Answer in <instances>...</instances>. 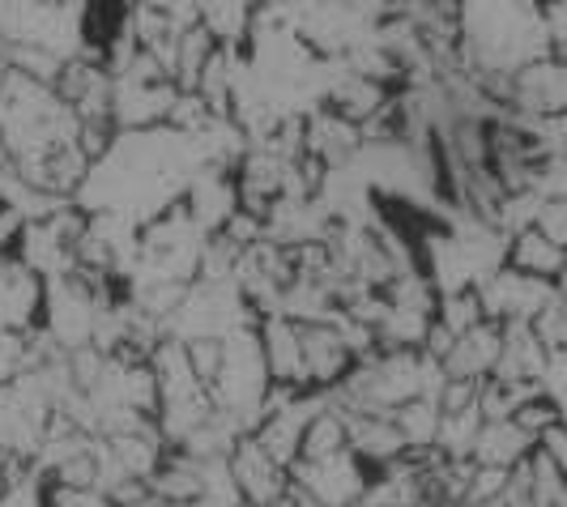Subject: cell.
<instances>
[{
  "label": "cell",
  "mask_w": 567,
  "mask_h": 507,
  "mask_svg": "<svg viewBox=\"0 0 567 507\" xmlns=\"http://www.w3.org/2000/svg\"><path fill=\"white\" fill-rule=\"evenodd\" d=\"M555 56L542 27V4H461L465 77H516L525 64Z\"/></svg>",
  "instance_id": "6da1fadb"
},
{
  "label": "cell",
  "mask_w": 567,
  "mask_h": 507,
  "mask_svg": "<svg viewBox=\"0 0 567 507\" xmlns=\"http://www.w3.org/2000/svg\"><path fill=\"white\" fill-rule=\"evenodd\" d=\"M82 142V120L56 94V85H43L4 69L0 82V149L27 179L48 154Z\"/></svg>",
  "instance_id": "7a4b0ae2"
},
{
  "label": "cell",
  "mask_w": 567,
  "mask_h": 507,
  "mask_svg": "<svg viewBox=\"0 0 567 507\" xmlns=\"http://www.w3.org/2000/svg\"><path fill=\"white\" fill-rule=\"evenodd\" d=\"M269 366H265V354H260V338L256 329H239L223 341V371L218 380L209 384L214 393V405L244 426V435H256V426L265 418V401H269Z\"/></svg>",
  "instance_id": "3957f363"
},
{
  "label": "cell",
  "mask_w": 567,
  "mask_h": 507,
  "mask_svg": "<svg viewBox=\"0 0 567 507\" xmlns=\"http://www.w3.org/2000/svg\"><path fill=\"white\" fill-rule=\"evenodd\" d=\"M85 4H0L4 52L27 48L56 60L85 56Z\"/></svg>",
  "instance_id": "277c9868"
},
{
  "label": "cell",
  "mask_w": 567,
  "mask_h": 507,
  "mask_svg": "<svg viewBox=\"0 0 567 507\" xmlns=\"http://www.w3.org/2000/svg\"><path fill=\"white\" fill-rule=\"evenodd\" d=\"M290 486L320 507H363L371 486V469L354 452H341L333 461H316V465L299 461L290 469Z\"/></svg>",
  "instance_id": "5b68a950"
},
{
  "label": "cell",
  "mask_w": 567,
  "mask_h": 507,
  "mask_svg": "<svg viewBox=\"0 0 567 507\" xmlns=\"http://www.w3.org/2000/svg\"><path fill=\"white\" fill-rule=\"evenodd\" d=\"M478 299H483V311L491 324H534L559 294H555L550 282H534V278H525V273L504 265L499 273H491L478 286Z\"/></svg>",
  "instance_id": "8992f818"
},
{
  "label": "cell",
  "mask_w": 567,
  "mask_h": 507,
  "mask_svg": "<svg viewBox=\"0 0 567 507\" xmlns=\"http://www.w3.org/2000/svg\"><path fill=\"white\" fill-rule=\"evenodd\" d=\"M227 469L235 486H239V495L248 499V507H286L290 490H295L290 486V469H282L252 435H244L235 444V452L227 456Z\"/></svg>",
  "instance_id": "52a82bcc"
},
{
  "label": "cell",
  "mask_w": 567,
  "mask_h": 507,
  "mask_svg": "<svg viewBox=\"0 0 567 507\" xmlns=\"http://www.w3.org/2000/svg\"><path fill=\"white\" fill-rule=\"evenodd\" d=\"M43 303H48V282L18 256H4L0 260V333H22V338L39 333Z\"/></svg>",
  "instance_id": "ba28073f"
},
{
  "label": "cell",
  "mask_w": 567,
  "mask_h": 507,
  "mask_svg": "<svg viewBox=\"0 0 567 507\" xmlns=\"http://www.w3.org/2000/svg\"><path fill=\"white\" fill-rule=\"evenodd\" d=\"M303 338V363H308V389L312 393H338L346 384V375L359 366L354 350L346 333L338 329V320H316V324H299Z\"/></svg>",
  "instance_id": "9c48e42d"
},
{
  "label": "cell",
  "mask_w": 567,
  "mask_h": 507,
  "mask_svg": "<svg viewBox=\"0 0 567 507\" xmlns=\"http://www.w3.org/2000/svg\"><path fill=\"white\" fill-rule=\"evenodd\" d=\"M363 145H368L363 142V128L350 124V120H341L338 112L316 107V112L303 115V149H308V158H316L329 175L341 167H350V163L363 154Z\"/></svg>",
  "instance_id": "30bf717a"
},
{
  "label": "cell",
  "mask_w": 567,
  "mask_h": 507,
  "mask_svg": "<svg viewBox=\"0 0 567 507\" xmlns=\"http://www.w3.org/2000/svg\"><path fill=\"white\" fill-rule=\"evenodd\" d=\"M184 209L193 214V223L205 230V235H223V226L235 218L239 209V184H235V167H200L184 193Z\"/></svg>",
  "instance_id": "8fae6325"
},
{
  "label": "cell",
  "mask_w": 567,
  "mask_h": 507,
  "mask_svg": "<svg viewBox=\"0 0 567 507\" xmlns=\"http://www.w3.org/2000/svg\"><path fill=\"white\" fill-rule=\"evenodd\" d=\"M256 338H260V354H265V366H269V380L278 389L312 393L308 389V363H303V338H299L295 320L269 315V320L256 324Z\"/></svg>",
  "instance_id": "7c38bea8"
},
{
  "label": "cell",
  "mask_w": 567,
  "mask_h": 507,
  "mask_svg": "<svg viewBox=\"0 0 567 507\" xmlns=\"http://www.w3.org/2000/svg\"><path fill=\"white\" fill-rule=\"evenodd\" d=\"M499 350H504V329L499 324H478L474 333H465V338H456V345L449 350V359H444V375L449 380H465V384H486L491 375H495V366H499Z\"/></svg>",
  "instance_id": "4fadbf2b"
},
{
  "label": "cell",
  "mask_w": 567,
  "mask_h": 507,
  "mask_svg": "<svg viewBox=\"0 0 567 507\" xmlns=\"http://www.w3.org/2000/svg\"><path fill=\"white\" fill-rule=\"evenodd\" d=\"M350 452L368 465L371 474H380V469L410 456L398 423L389 414H350Z\"/></svg>",
  "instance_id": "5bb4252c"
},
{
  "label": "cell",
  "mask_w": 567,
  "mask_h": 507,
  "mask_svg": "<svg viewBox=\"0 0 567 507\" xmlns=\"http://www.w3.org/2000/svg\"><path fill=\"white\" fill-rule=\"evenodd\" d=\"M564 265H567V252L550 235H542L538 226H525V230H516L508 239V269L534 278V282L555 286L559 273H564Z\"/></svg>",
  "instance_id": "9a60e30c"
},
{
  "label": "cell",
  "mask_w": 567,
  "mask_h": 507,
  "mask_svg": "<svg viewBox=\"0 0 567 507\" xmlns=\"http://www.w3.org/2000/svg\"><path fill=\"white\" fill-rule=\"evenodd\" d=\"M534 448H538V444L512 423V418L508 423H483L470 461L483 465V469H504V474H512L516 465H525V461L534 456Z\"/></svg>",
  "instance_id": "2e32d148"
},
{
  "label": "cell",
  "mask_w": 567,
  "mask_h": 507,
  "mask_svg": "<svg viewBox=\"0 0 567 507\" xmlns=\"http://www.w3.org/2000/svg\"><path fill=\"white\" fill-rule=\"evenodd\" d=\"M341 452H350V414L329 396L312 414L308 431H303V452H299V461H303V465H316V461H333Z\"/></svg>",
  "instance_id": "e0dca14e"
},
{
  "label": "cell",
  "mask_w": 567,
  "mask_h": 507,
  "mask_svg": "<svg viewBox=\"0 0 567 507\" xmlns=\"http://www.w3.org/2000/svg\"><path fill=\"white\" fill-rule=\"evenodd\" d=\"M200 27L223 52H248L256 30V4H200Z\"/></svg>",
  "instance_id": "ac0fdd59"
},
{
  "label": "cell",
  "mask_w": 567,
  "mask_h": 507,
  "mask_svg": "<svg viewBox=\"0 0 567 507\" xmlns=\"http://www.w3.org/2000/svg\"><path fill=\"white\" fill-rule=\"evenodd\" d=\"M393 423H398L401 439H405V448H410V452H435L444 414H440V405H435V401L419 396V401L401 405L398 414H393Z\"/></svg>",
  "instance_id": "d6986e66"
},
{
  "label": "cell",
  "mask_w": 567,
  "mask_h": 507,
  "mask_svg": "<svg viewBox=\"0 0 567 507\" xmlns=\"http://www.w3.org/2000/svg\"><path fill=\"white\" fill-rule=\"evenodd\" d=\"M435 324H444L453 338L474 333L478 324H486V311L478 290H456V294H440V308H435Z\"/></svg>",
  "instance_id": "ffe728a7"
},
{
  "label": "cell",
  "mask_w": 567,
  "mask_h": 507,
  "mask_svg": "<svg viewBox=\"0 0 567 507\" xmlns=\"http://www.w3.org/2000/svg\"><path fill=\"white\" fill-rule=\"evenodd\" d=\"M48 490H52V482L30 465V474H22V478L0 495V507H48Z\"/></svg>",
  "instance_id": "44dd1931"
},
{
  "label": "cell",
  "mask_w": 567,
  "mask_h": 507,
  "mask_svg": "<svg viewBox=\"0 0 567 507\" xmlns=\"http://www.w3.org/2000/svg\"><path fill=\"white\" fill-rule=\"evenodd\" d=\"M184 350H188V363L197 371V380L209 389L218 380V371H223V341H193Z\"/></svg>",
  "instance_id": "7402d4cb"
},
{
  "label": "cell",
  "mask_w": 567,
  "mask_h": 507,
  "mask_svg": "<svg viewBox=\"0 0 567 507\" xmlns=\"http://www.w3.org/2000/svg\"><path fill=\"white\" fill-rule=\"evenodd\" d=\"M48 507H115L103 490H69V486H52L48 490Z\"/></svg>",
  "instance_id": "603a6c76"
},
{
  "label": "cell",
  "mask_w": 567,
  "mask_h": 507,
  "mask_svg": "<svg viewBox=\"0 0 567 507\" xmlns=\"http://www.w3.org/2000/svg\"><path fill=\"white\" fill-rule=\"evenodd\" d=\"M22 474H30L27 461H13V456H0V495L13 486V482L22 478Z\"/></svg>",
  "instance_id": "cb8c5ba5"
},
{
  "label": "cell",
  "mask_w": 567,
  "mask_h": 507,
  "mask_svg": "<svg viewBox=\"0 0 567 507\" xmlns=\"http://www.w3.org/2000/svg\"><path fill=\"white\" fill-rule=\"evenodd\" d=\"M0 64H4V34H0Z\"/></svg>",
  "instance_id": "d4e9b609"
}]
</instances>
